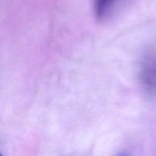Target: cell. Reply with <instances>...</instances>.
I'll use <instances>...</instances> for the list:
<instances>
[{
	"label": "cell",
	"instance_id": "obj_1",
	"mask_svg": "<svg viewBox=\"0 0 156 156\" xmlns=\"http://www.w3.org/2000/svg\"><path fill=\"white\" fill-rule=\"evenodd\" d=\"M140 77L145 90L156 94V51L148 53L144 56L140 66Z\"/></svg>",
	"mask_w": 156,
	"mask_h": 156
},
{
	"label": "cell",
	"instance_id": "obj_2",
	"mask_svg": "<svg viewBox=\"0 0 156 156\" xmlns=\"http://www.w3.org/2000/svg\"><path fill=\"white\" fill-rule=\"evenodd\" d=\"M119 2L120 0H94V15L98 21L108 20Z\"/></svg>",
	"mask_w": 156,
	"mask_h": 156
}]
</instances>
